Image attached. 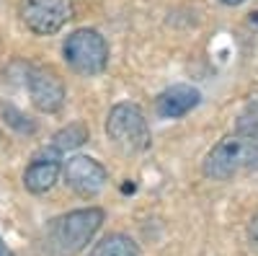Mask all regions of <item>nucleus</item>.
Returning <instances> with one entry per match:
<instances>
[{"instance_id": "nucleus-15", "label": "nucleus", "mask_w": 258, "mask_h": 256, "mask_svg": "<svg viewBox=\"0 0 258 256\" xmlns=\"http://www.w3.org/2000/svg\"><path fill=\"white\" fill-rule=\"evenodd\" d=\"M0 256H13V251L3 243V238H0Z\"/></svg>"}, {"instance_id": "nucleus-9", "label": "nucleus", "mask_w": 258, "mask_h": 256, "mask_svg": "<svg viewBox=\"0 0 258 256\" xmlns=\"http://www.w3.org/2000/svg\"><path fill=\"white\" fill-rule=\"evenodd\" d=\"M199 98H202V96H199V91L194 88V85L178 83V85H170V88H165V91L158 96L155 109H158V114L165 117V119H178V117L188 114L194 106L199 104Z\"/></svg>"}, {"instance_id": "nucleus-12", "label": "nucleus", "mask_w": 258, "mask_h": 256, "mask_svg": "<svg viewBox=\"0 0 258 256\" xmlns=\"http://www.w3.org/2000/svg\"><path fill=\"white\" fill-rule=\"evenodd\" d=\"M238 132H258V96H253L238 117Z\"/></svg>"}, {"instance_id": "nucleus-10", "label": "nucleus", "mask_w": 258, "mask_h": 256, "mask_svg": "<svg viewBox=\"0 0 258 256\" xmlns=\"http://www.w3.org/2000/svg\"><path fill=\"white\" fill-rule=\"evenodd\" d=\"M91 256H140L137 246L132 238L121 236V233H114V236H106L103 241H98L91 251Z\"/></svg>"}, {"instance_id": "nucleus-8", "label": "nucleus", "mask_w": 258, "mask_h": 256, "mask_svg": "<svg viewBox=\"0 0 258 256\" xmlns=\"http://www.w3.org/2000/svg\"><path fill=\"white\" fill-rule=\"evenodd\" d=\"M59 150L49 147V150H41L31 158L29 168L24 171V186L31 191V194H44L49 191L62 171V163H59Z\"/></svg>"}, {"instance_id": "nucleus-5", "label": "nucleus", "mask_w": 258, "mask_h": 256, "mask_svg": "<svg viewBox=\"0 0 258 256\" xmlns=\"http://www.w3.org/2000/svg\"><path fill=\"white\" fill-rule=\"evenodd\" d=\"M18 16L29 31L49 36L73 18V3L70 0H21Z\"/></svg>"}, {"instance_id": "nucleus-14", "label": "nucleus", "mask_w": 258, "mask_h": 256, "mask_svg": "<svg viewBox=\"0 0 258 256\" xmlns=\"http://www.w3.org/2000/svg\"><path fill=\"white\" fill-rule=\"evenodd\" d=\"M248 236H250L253 246H258V212H255V215H253V220H250V228H248Z\"/></svg>"}, {"instance_id": "nucleus-16", "label": "nucleus", "mask_w": 258, "mask_h": 256, "mask_svg": "<svg viewBox=\"0 0 258 256\" xmlns=\"http://www.w3.org/2000/svg\"><path fill=\"white\" fill-rule=\"evenodd\" d=\"M220 3H225V6H240V3H245V0H220Z\"/></svg>"}, {"instance_id": "nucleus-6", "label": "nucleus", "mask_w": 258, "mask_h": 256, "mask_svg": "<svg viewBox=\"0 0 258 256\" xmlns=\"http://www.w3.org/2000/svg\"><path fill=\"white\" fill-rule=\"evenodd\" d=\"M64 181L80 197H96L109 181L106 168L88 156H75L64 163Z\"/></svg>"}, {"instance_id": "nucleus-3", "label": "nucleus", "mask_w": 258, "mask_h": 256, "mask_svg": "<svg viewBox=\"0 0 258 256\" xmlns=\"http://www.w3.org/2000/svg\"><path fill=\"white\" fill-rule=\"evenodd\" d=\"M106 135L124 153H142L150 145V127L140 106L116 104L106 119Z\"/></svg>"}, {"instance_id": "nucleus-7", "label": "nucleus", "mask_w": 258, "mask_h": 256, "mask_svg": "<svg viewBox=\"0 0 258 256\" xmlns=\"http://www.w3.org/2000/svg\"><path fill=\"white\" fill-rule=\"evenodd\" d=\"M31 104L44 114H57L64 106V83L52 68H34L29 73Z\"/></svg>"}, {"instance_id": "nucleus-1", "label": "nucleus", "mask_w": 258, "mask_h": 256, "mask_svg": "<svg viewBox=\"0 0 258 256\" xmlns=\"http://www.w3.org/2000/svg\"><path fill=\"white\" fill-rule=\"evenodd\" d=\"M243 168H258V132H238L222 137L204 158V176L225 181Z\"/></svg>"}, {"instance_id": "nucleus-13", "label": "nucleus", "mask_w": 258, "mask_h": 256, "mask_svg": "<svg viewBox=\"0 0 258 256\" xmlns=\"http://www.w3.org/2000/svg\"><path fill=\"white\" fill-rule=\"evenodd\" d=\"M0 112H3L6 122L13 127V130H18L21 135H26V132L31 135V132L36 130V127H34V122H29V117H24V114H21L18 109H13V106H3Z\"/></svg>"}, {"instance_id": "nucleus-2", "label": "nucleus", "mask_w": 258, "mask_h": 256, "mask_svg": "<svg viewBox=\"0 0 258 256\" xmlns=\"http://www.w3.org/2000/svg\"><path fill=\"white\" fill-rule=\"evenodd\" d=\"M103 223V210L98 207H85L73 210L68 215L52 220L47 228V251L52 256H75L80 253L88 241L98 233Z\"/></svg>"}, {"instance_id": "nucleus-4", "label": "nucleus", "mask_w": 258, "mask_h": 256, "mask_svg": "<svg viewBox=\"0 0 258 256\" xmlns=\"http://www.w3.org/2000/svg\"><path fill=\"white\" fill-rule=\"evenodd\" d=\"M62 55L75 73L96 75L109 62V44L96 29H78L68 36Z\"/></svg>"}, {"instance_id": "nucleus-11", "label": "nucleus", "mask_w": 258, "mask_h": 256, "mask_svg": "<svg viewBox=\"0 0 258 256\" xmlns=\"http://www.w3.org/2000/svg\"><path fill=\"white\" fill-rule=\"evenodd\" d=\"M85 140H88V127L75 122V124H68L64 130H59L52 140V147L54 150H73V147H80Z\"/></svg>"}]
</instances>
